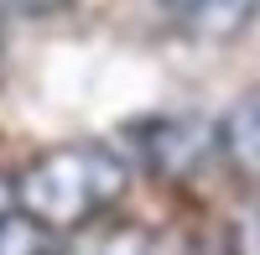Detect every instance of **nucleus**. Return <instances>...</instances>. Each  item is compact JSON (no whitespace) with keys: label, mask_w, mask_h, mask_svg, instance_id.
Instances as JSON below:
<instances>
[{"label":"nucleus","mask_w":260,"mask_h":255,"mask_svg":"<svg viewBox=\"0 0 260 255\" xmlns=\"http://www.w3.org/2000/svg\"><path fill=\"white\" fill-rule=\"evenodd\" d=\"M224 146H229V156L240 167L260 172V89H250L234 104V115L224 120Z\"/></svg>","instance_id":"obj_3"},{"label":"nucleus","mask_w":260,"mask_h":255,"mask_svg":"<svg viewBox=\"0 0 260 255\" xmlns=\"http://www.w3.org/2000/svg\"><path fill=\"white\" fill-rule=\"evenodd\" d=\"M130 167L99 141H68L52 151L31 156L16 177V214L37 219L52 235L99 224L110 208L125 198Z\"/></svg>","instance_id":"obj_1"},{"label":"nucleus","mask_w":260,"mask_h":255,"mask_svg":"<svg viewBox=\"0 0 260 255\" xmlns=\"http://www.w3.org/2000/svg\"><path fill=\"white\" fill-rule=\"evenodd\" d=\"M0 6H11V11H21V16H47V11H57V6H68V0H0Z\"/></svg>","instance_id":"obj_6"},{"label":"nucleus","mask_w":260,"mask_h":255,"mask_svg":"<svg viewBox=\"0 0 260 255\" xmlns=\"http://www.w3.org/2000/svg\"><path fill=\"white\" fill-rule=\"evenodd\" d=\"M0 255H62V250L52 229H42L37 219L11 208V214H0Z\"/></svg>","instance_id":"obj_4"},{"label":"nucleus","mask_w":260,"mask_h":255,"mask_svg":"<svg viewBox=\"0 0 260 255\" xmlns=\"http://www.w3.org/2000/svg\"><path fill=\"white\" fill-rule=\"evenodd\" d=\"M260 0H167V11L177 16V26L192 37H234L250 26Z\"/></svg>","instance_id":"obj_2"},{"label":"nucleus","mask_w":260,"mask_h":255,"mask_svg":"<svg viewBox=\"0 0 260 255\" xmlns=\"http://www.w3.org/2000/svg\"><path fill=\"white\" fill-rule=\"evenodd\" d=\"M73 255H151V240L130 224H99L73 245Z\"/></svg>","instance_id":"obj_5"}]
</instances>
